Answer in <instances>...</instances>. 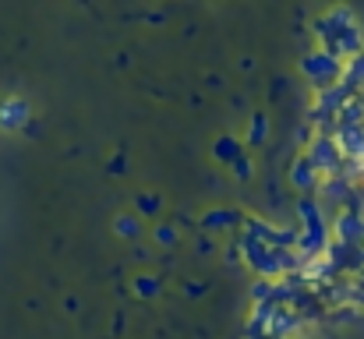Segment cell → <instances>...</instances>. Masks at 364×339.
<instances>
[{
	"mask_svg": "<svg viewBox=\"0 0 364 339\" xmlns=\"http://www.w3.org/2000/svg\"><path fill=\"white\" fill-rule=\"evenodd\" d=\"M304 71L318 82V89H329V85L340 78V60H336L333 53L322 50V53H311V57L304 60Z\"/></svg>",
	"mask_w": 364,
	"mask_h": 339,
	"instance_id": "2",
	"label": "cell"
},
{
	"mask_svg": "<svg viewBox=\"0 0 364 339\" xmlns=\"http://www.w3.org/2000/svg\"><path fill=\"white\" fill-rule=\"evenodd\" d=\"M28 117H32V110L25 99H18V96L0 99V131H18L28 124Z\"/></svg>",
	"mask_w": 364,
	"mask_h": 339,
	"instance_id": "3",
	"label": "cell"
},
{
	"mask_svg": "<svg viewBox=\"0 0 364 339\" xmlns=\"http://www.w3.org/2000/svg\"><path fill=\"white\" fill-rule=\"evenodd\" d=\"M318 39H322V50L333 53L336 60H340V57H354V53L361 50V32H358L350 11H343V7H333V11L322 14V21H318Z\"/></svg>",
	"mask_w": 364,
	"mask_h": 339,
	"instance_id": "1",
	"label": "cell"
}]
</instances>
